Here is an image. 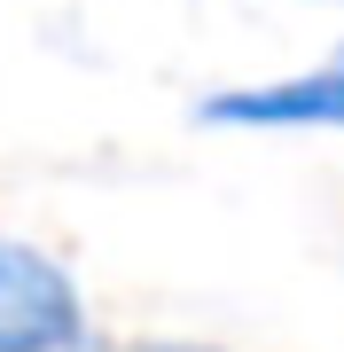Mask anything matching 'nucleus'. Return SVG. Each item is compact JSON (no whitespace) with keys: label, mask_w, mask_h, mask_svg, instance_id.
Instances as JSON below:
<instances>
[{"label":"nucleus","mask_w":344,"mask_h":352,"mask_svg":"<svg viewBox=\"0 0 344 352\" xmlns=\"http://www.w3.org/2000/svg\"><path fill=\"white\" fill-rule=\"evenodd\" d=\"M204 126H251V133H306V126H344V47L321 63L266 78V87H219L204 102Z\"/></svg>","instance_id":"f03ea898"},{"label":"nucleus","mask_w":344,"mask_h":352,"mask_svg":"<svg viewBox=\"0 0 344 352\" xmlns=\"http://www.w3.org/2000/svg\"><path fill=\"white\" fill-rule=\"evenodd\" d=\"M87 344V305L63 258L39 243L0 235V352H78Z\"/></svg>","instance_id":"f257e3e1"},{"label":"nucleus","mask_w":344,"mask_h":352,"mask_svg":"<svg viewBox=\"0 0 344 352\" xmlns=\"http://www.w3.org/2000/svg\"><path fill=\"white\" fill-rule=\"evenodd\" d=\"M141 352H204V344H141Z\"/></svg>","instance_id":"7ed1b4c3"}]
</instances>
